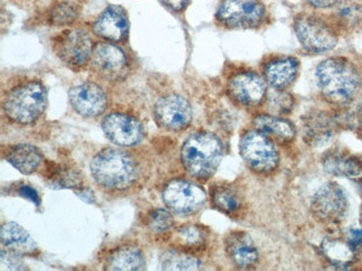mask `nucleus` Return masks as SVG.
<instances>
[{
    "instance_id": "7ed1b4c3",
    "label": "nucleus",
    "mask_w": 362,
    "mask_h": 271,
    "mask_svg": "<svg viewBox=\"0 0 362 271\" xmlns=\"http://www.w3.org/2000/svg\"><path fill=\"white\" fill-rule=\"evenodd\" d=\"M47 102L45 85L37 79H26L3 92L1 109L11 123L30 125L44 115Z\"/></svg>"
},
{
    "instance_id": "1a4fd4ad",
    "label": "nucleus",
    "mask_w": 362,
    "mask_h": 271,
    "mask_svg": "<svg viewBox=\"0 0 362 271\" xmlns=\"http://www.w3.org/2000/svg\"><path fill=\"white\" fill-rule=\"evenodd\" d=\"M239 147L242 158L255 171L267 174L278 167V150L265 133L257 129L247 131L242 136Z\"/></svg>"
},
{
    "instance_id": "b1692460",
    "label": "nucleus",
    "mask_w": 362,
    "mask_h": 271,
    "mask_svg": "<svg viewBox=\"0 0 362 271\" xmlns=\"http://www.w3.org/2000/svg\"><path fill=\"white\" fill-rule=\"evenodd\" d=\"M214 207L226 215H234L240 212L243 198L235 187L231 185H218L213 188L211 193Z\"/></svg>"
},
{
    "instance_id": "cd10ccee",
    "label": "nucleus",
    "mask_w": 362,
    "mask_h": 271,
    "mask_svg": "<svg viewBox=\"0 0 362 271\" xmlns=\"http://www.w3.org/2000/svg\"><path fill=\"white\" fill-rule=\"evenodd\" d=\"M162 268L165 270H199L202 263L187 251H168L160 257Z\"/></svg>"
},
{
    "instance_id": "f03ea898",
    "label": "nucleus",
    "mask_w": 362,
    "mask_h": 271,
    "mask_svg": "<svg viewBox=\"0 0 362 271\" xmlns=\"http://www.w3.org/2000/svg\"><path fill=\"white\" fill-rule=\"evenodd\" d=\"M90 174L105 191L123 193L139 183L141 169L137 160L129 152L106 148L93 158Z\"/></svg>"
},
{
    "instance_id": "ddd939ff",
    "label": "nucleus",
    "mask_w": 362,
    "mask_h": 271,
    "mask_svg": "<svg viewBox=\"0 0 362 271\" xmlns=\"http://www.w3.org/2000/svg\"><path fill=\"white\" fill-rule=\"evenodd\" d=\"M102 129L108 140L121 147H133L142 143L144 128L133 116L112 112L102 120Z\"/></svg>"
},
{
    "instance_id": "20e7f679",
    "label": "nucleus",
    "mask_w": 362,
    "mask_h": 271,
    "mask_svg": "<svg viewBox=\"0 0 362 271\" xmlns=\"http://www.w3.org/2000/svg\"><path fill=\"white\" fill-rule=\"evenodd\" d=\"M223 145L218 137L206 131L195 133L184 141L181 159L192 177L208 180L223 159Z\"/></svg>"
},
{
    "instance_id": "aec40b11",
    "label": "nucleus",
    "mask_w": 362,
    "mask_h": 271,
    "mask_svg": "<svg viewBox=\"0 0 362 271\" xmlns=\"http://www.w3.org/2000/svg\"><path fill=\"white\" fill-rule=\"evenodd\" d=\"M0 238L3 247L16 255H33L37 251V245L32 236L16 222L3 224Z\"/></svg>"
},
{
    "instance_id": "2f4dec72",
    "label": "nucleus",
    "mask_w": 362,
    "mask_h": 271,
    "mask_svg": "<svg viewBox=\"0 0 362 271\" xmlns=\"http://www.w3.org/2000/svg\"><path fill=\"white\" fill-rule=\"evenodd\" d=\"M147 227L155 234H163L174 226L173 216L165 209H154L147 216Z\"/></svg>"
},
{
    "instance_id": "c756f323",
    "label": "nucleus",
    "mask_w": 362,
    "mask_h": 271,
    "mask_svg": "<svg viewBox=\"0 0 362 271\" xmlns=\"http://www.w3.org/2000/svg\"><path fill=\"white\" fill-rule=\"evenodd\" d=\"M47 171V179L50 185L57 188H76L82 183V178H79L78 171L69 167H62L53 164V167L48 168Z\"/></svg>"
},
{
    "instance_id": "2eb2a0df",
    "label": "nucleus",
    "mask_w": 362,
    "mask_h": 271,
    "mask_svg": "<svg viewBox=\"0 0 362 271\" xmlns=\"http://www.w3.org/2000/svg\"><path fill=\"white\" fill-rule=\"evenodd\" d=\"M69 100L71 108L78 115L86 118L98 117L108 107L105 90L93 81H86L69 89Z\"/></svg>"
},
{
    "instance_id": "4c0bfd02",
    "label": "nucleus",
    "mask_w": 362,
    "mask_h": 271,
    "mask_svg": "<svg viewBox=\"0 0 362 271\" xmlns=\"http://www.w3.org/2000/svg\"><path fill=\"white\" fill-rule=\"evenodd\" d=\"M358 136H359V138L362 140V123L360 124L359 127H358Z\"/></svg>"
},
{
    "instance_id": "dca6fc26",
    "label": "nucleus",
    "mask_w": 362,
    "mask_h": 271,
    "mask_svg": "<svg viewBox=\"0 0 362 271\" xmlns=\"http://www.w3.org/2000/svg\"><path fill=\"white\" fill-rule=\"evenodd\" d=\"M93 32L98 38L113 44L127 42L129 34L127 11L122 6H108L94 21Z\"/></svg>"
},
{
    "instance_id": "9b49d317",
    "label": "nucleus",
    "mask_w": 362,
    "mask_h": 271,
    "mask_svg": "<svg viewBox=\"0 0 362 271\" xmlns=\"http://www.w3.org/2000/svg\"><path fill=\"white\" fill-rule=\"evenodd\" d=\"M153 116L158 127L170 131H182L191 125L193 109L187 98L170 94L156 102Z\"/></svg>"
},
{
    "instance_id": "5701e85b",
    "label": "nucleus",
    "mask_w": 362,
    "mask_h": 271,
    "mask_svg": "<svg viewBox=\"0 0 362 271\" xmlns=\"http://www.w3.org/2000/svg\"><path fill=\"white\" fill-rule=\"evenodd\" d=\"M253 125L257 131H261L267 136H273L276 138L282 139V140H292L297 133L293 124L280 116H257L253 120Z\"/></svg>"
},
{
    "instance_id": "6ab92c4d",
    "label": "nucleus",
    "mask_w": 362,
    "mask_h": 271,
    "mask_svg": "<svg viewBox=\"0 0 362 271\" xmlns=\"http://www.w3.org/2000/svg\"><path fill=\"white\" fill-rule=\"evenodd\" d=\"M106 270L136 271L145 269V258L139 248L123 245L110 251L104 260Z\"/></svg>"
},
{
    "instance_id": "7c9ffc66",
    "label": "nucleus",
    "mask_w": 362,
    "mask_h": 271,
    "mask_svg": "<svg viewBox=\"0 0 362 271\" xmlns=\"http://www.w3.org/2000/svg\"><path fill=\"white\" fill-rule=\"evenodd\" d=\"M78 17L76 6L67 1L55 4L50 9L48 20L54 26H69Z\"/></svg>"
},
{
    "instance_id": "423d86ee",
    "label": "nucleus",
    "mask_w": 362,
    "mask_h": 271,
    "mask_svg": "<svg viewBox=\"0 0 362 271\" xmlns=\"http://www.w3.org/2000/svg\"><path fill=\"white\" fill-rule=\"evenodd\" d=\"M293 29L302 48L310 54L330 52L338 44V35L334 27L315 15H298L294 18Z\"/></svg>"
},
{
    "instance_id": "4468645a",
    "label": "nucleus",
    "mask_w": 362,
    "mask_h": 271,
    "mask_svg": "<svg viewBox=\"0 0 362 271\" xmlns=\"http://www.w3.org/2000/svg\"><path fill=\"white\" fill-rule=\"evenodd\" d=\"M268 84L255 71H242L228 80V94L245 107H257L264 102Z\"/></svg>"
},
{
    "instance_id": "a211bd4d",
    "label": "nucleus",
    "mask_w": 362,
    "mask_h": 271,
    "mask_svg": "<svg viewBox=\"0 0 362 271\" xmlns=\"http://www.w3.org/2000/svg\"><path fill=\"white\" fill-rule=\"evenodd\" d=\"M226 251L228 258L239 268L255 266L259 251L252 238L245 231L230 232L226 238Z\"/></svg>"
},
{
    "instance_id": "6e6552de",
    "label": "nucleus",
    "mask_w": 362,
    "mask_h": 271,
    "mask_svg": "<svg viewBox=\"0 0 362 271\" xmlns=\"http://www.w3.org/2000/svg\"><path fill=\"white\" fill-rule=\"evenodd\" d=\"M88 65L96 78L112 84L125 80L129 73V60L127 52L113 42L95 44Z\"/></svg>"
},
{
    "instance_id": "bb28decb",
    "label": "nucleus",
    "mask_w": 362,
    "mask_h": 271,
    "mask_svg": "<svg viewBox=\"0 0 362 271\" xmlns=\"http://www.w3.org/2000/svg\"><path fill=\"white\" fill-rule=\"evenodd\" d=\"M334 20L336 26L344 30H354L362 25V7L354 1L341 0L334 7Z\"/></svg>"
},
{
    "instance_id": "e433bc0d",
    "label": "nucleus",
    "mask_w": 362,
    "mask_h": 271,
    "mask_svg": "<svg viewBox=\"0 0 362 271\" xmlns=\"http://www.w3.org/2000/svg\"><path fill=\"white\" fill-rule=\"evenodd\" d=\"M352 247L357 251H362V230L354 229L350 231L349 239H348Z\"/></svg>"
},
{
    "instance_id": "c85d7f7f",
    "label": "nucleus",
    "mask_w": 362,
    "mask_h": 271,
    "mask_svg": "<svg viewBox=\"0 0 362 271\" xmlns=\"http://www.w3.org/2000/svg\"><path fill=\"white\" fill-rule=\"evenodd\" d=\"M332 136V127L328 119L322 116L310 119L305 125V139L313 146H321Z\"/></svg>"
},
{
    "instance_id": "9d476101",
    "label": "nucleus",
    "mask_w": 362,
    "mask_h": 271,
    "mask_svg": "<svg viewBox=\"0 0 362 271\" xmlns=\"http://www.w3.org/2000/svg\"><path fill=\"white\" fill-rule=\"evenodd\" d=\"M163 201L174 214L189 216L204 206L206 193L202 187L187 180H172L164 188Z\"/></svg>"
},
{
    "instance_id": "4be33fe9",
    "label": "nucleus",
    "mask_w": 362,
    "mask_h": 271,
    "mask_svg": "<svg viewBox=\"0 0 362 271\" xmlns=\"http://www.w3.org/2000/svg\"><path fill=\"white\" fill-rule=\"evenodd\" d=\"M323 168L330 175L356 178L362 174V162L357 157L340 150H331L323 157Z\"/></svg>"
},
{
    "instance_id": "393cba45",
    "label": "nucleus",
    "mask_w": 362,
    "mask_h": 271,
    "mask_svg": "<svg viewBox=\"0 0 362 271\" xmlns=\"http://www.w3.org/2000/svg\"><path fill=\"white\" fill-rule=\"evenodd\" d=\"M321 248L326 258L339 267L349 266L350 263H354L357 253L348 240L326 239Z\"/></svg>"
},
{
    "instance_id": "f8f14e48",
    "label": "nucleus",
    "mask_w": 362,
    "mask_h": 271,
    "mask_svg": "<svg viewBox=\"0 0 362 271\" xmlns=\"http://www.w3.org/2000/svg\"><path fill=\"white\" fill-rule=\"evenodd\" d=\"M348 210V199L337 183H328L315 193L311 212L319 222L336 224L344 219Z\"/></svg>"
},
{
    "instance_id": "f704fd0d",
    "label": "nucleus",
    "mask_w": 362,
    "mask_h": 271,
    "mask_svg": "<svg viewBox=\"0 0 362 271\" xmlns=\"http://www.w3.org/2000/svg\"><path fill=\"white\" fill-rule=\"evenodd\" d=\"M341 0H305V3L315 9L334 8Z\"/></svg>"
},
{
    "instance_id": "f3484780",
    "label": "nucleus",
    "mask_w": 362,
    "mask_h": 271,
    "mask_svg": "<svg viewBox=\"0 0 362 271\" xmlns=\"http://www.w3.org/2000/svg\"><path fill=\"white\" fill-rule=\"evenodd\" d=\"M300 63L297 58L280 56L265 64L263 77L269 86L276 90H286L293 85L299 75Z\"/></svg>"
},
{
    "instance_id": "72a5a7b5",
    "label": "nucleus",
    "mask_w": 362,
    "mask_h": 271,
    "mask_svg": "<svg viewBox=\"0 0 362 271\" xmlns=\"http://www.w3.org/2000/svg\"><path fill=\"white\" fill-rule=\"evenodd\" d=\"M19 195L24 197V198L28 199L36 205L37 207L40 206V197L35 191L34 188L30 186L23 185L19 188L18 191Z\"/></svg>"
},
{
    "instance_id": "39448f33",
    "label": "nucleus",
    "mask_w": 362,
    "mask_h": 271,
    "mask_svg": "<svg viewBox=\"0 0 362 271\" xmlns=\"http://www.w3.org/2000/svg\"><path fill=\"white\" fill-rule=\"evenodd\" d=\"M94 46L90 32L77 27L64 29L52 38L55 55L73 71H79L90 64Z\"/></svg>"
},
{
    "instance_id": "f257e3e1",
    "label": "nucleus",
    "mask_w": 362,
    "mask_h": 271,
    "mask_svg": "<svg viewBox=\"0 0 362 271\" xmlns=\"http://www.w3.org/2000/svg\"><path fill=\"white\" fill-rule=\"evenodd\" d=\"M315 79L321 95L330 104H349L361 88L358 68L344 57H331L321 61L315 69Z\"/></svg>"
},
{
    "instance_id": "473e14b6",
    "label": "nucleus",
    "mask_w": 362,
    "mask_h": 271,
    "mask_svg": "<svg viewBox=\"0 0 362 271\" xmlns=\"http://www.w3.org/2000/svg\"><path fill=\"white\" fill-rule=\"evenodd\" d=\"M1 266L5 267L9 270H15V269H24V265L19 260L18 255L11 253L9 251H1Z\"/></svg>"
},
{
    "instance_id": "c9c22d12",
    "label": "nucleus",
    "mask_w": 362,
    "mask_h": 271,
    "mask_svg": "<svg viewBox=\"0 0 362 271\" xmlns=\"http://www.w3.org/2000/svg\"><path fill=\"white\" fill-rule=\"evenodd\" d=\"M168 8L176 11V13H181L187 8V6L191 4L192 0H160Z\"/></svg>"
},
{
    "instance_id": "412c9836",
    "label": "nucleus",
    "mask_w": 362,
    "mask_h": 271,
    "mask_svg": "<svg viewBox=\"0 0 362 271\" xmlns=\"http://www.w3.org/2000/svg\"><path fill=\"white\" fill-rule=\"evenodd\" d=\"M6 160L24 175H30L40 168L42 155L40 149L29 144H17L5 152Z\"/></svg>"
},
{
    "instance_id": "0eeeda50",
    "label": "nucleus",
    "mask_w": 362,
    "mask_h": 271,
    "mask_svg": "<svg viewBox=\"0 0 362 271\" xmlns=\"http://www.w3.org/2000/svg\"><path fill=\"white\" fill-rule=\"evenodd\" d=\"M267 15L262 0H222L216 8V20L228 29H252L260 27Z\"/></svg>"
},
{
    "instance_id": "a878e982",
    "label": "nucleus",
    "mask_w": 362,
    "mask_h": 271,
    "mask_svg": "<svg viewBox=\"0 0 362 271\" xmlns=\"http://www.w3.org/2000/svg\"><path fill=\"white\" fill-rule=\"evenodd\" d=\"M174 240L183 251H199L208 241V232L199 224H185L176 230Z\"/></svg>"
}]
</instances>
